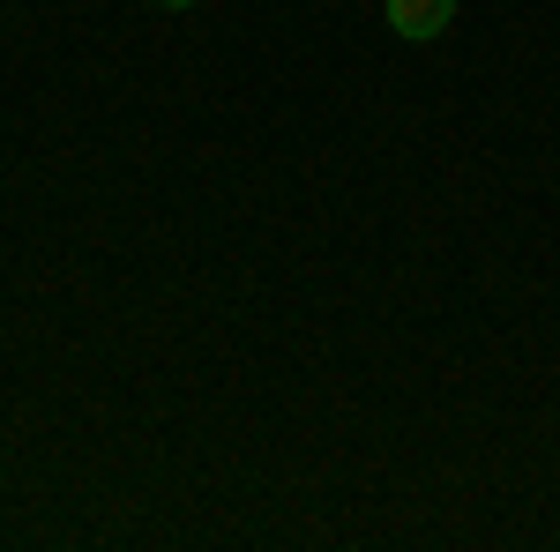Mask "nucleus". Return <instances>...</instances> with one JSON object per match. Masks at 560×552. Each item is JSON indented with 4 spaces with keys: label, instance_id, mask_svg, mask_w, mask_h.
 <instances>
[{
    "label": "nucleus",
    "instance_id": "1",
    "mask_svg": "<svg viewBox=\"0 0 560 552\" xmlns=\"http://www.w3.org/2000/svg\"><path fill=\"white\" fill-rule=\"evenodd\" d=\"M388 23L396 38H441L456 23V0H388Z\"/></svg>",
    "mask_w": 560,
    "mask_h": 552
},
{
    "label": "nucleus",
    "instance_id": "2",
    "mask_svg": "<svg viewBox=\"0 0 560 552\" xmlns=\"http://www.w3.org/2000/svg\"><path fill=\"white\" fill-rule=\"evenodd\" d=\"M158 8H195V0H158Z\"/></svg>",
    "mask_w": 560,
    "mask_h": 552
}]
</instances>
